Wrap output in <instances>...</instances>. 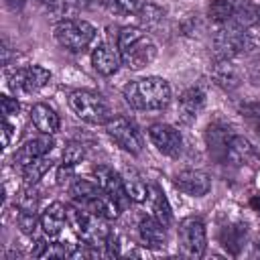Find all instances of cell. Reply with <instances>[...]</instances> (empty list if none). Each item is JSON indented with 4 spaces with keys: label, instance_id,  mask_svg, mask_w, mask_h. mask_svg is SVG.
Returning a JSON list of instances; mask_svg holds the SVG:
<instances>
[{
    "label": "cell",
    "instance_id": "obj_2",
    "mask_svg": "<svg viewBox=\"0 0 260 260\" xmlns=\"http://www.w3.org/2000/svg\"><path fill=\"white\" fill-rule=\"evenodd\" d=\"M116 49L122 57V65L132 71L148 67L158 55L154 41L138 26H122L116 35Z\"/></svg>",
    "mask_w": 260,
    "mask_h": 260
},
{
    "label": "cell",
    "instance_id": "obj_34",
    "mask_svg": "<svg viewBox=\"0 0 260 260\" xmlns=\"http://www.w3.org/2000/svg\"><path fill=\"white\" fill-rule=\"evenodd\" d=\"M138 14H140V20H142L146 26H154V24L160 22V18H162V10H160L158 6H154V4H144Z\"/></svg>",
    "mask_w": 260,
    "mask_h": 260
},
{
    "label": "cell",
    "instance_id": "obj_6",
    "mask_svg": "<svg viewBox=\"0 0 260 260\" xmlns=\"http://www.w3.org/2000/svg\"><path fill=\"white\" fill-rule=\"evenodd\" d=\"M67 104H69L71 112L79 120H83V122H87L91 126H106L116 116L112 112L108 100L102 93L91 91V89H75V91H71L69 98H67Z\"/></svg>",
    "mask_w": 260,
    "mask_h": 260
},
{
    "label": "cell",
    "instance_id": "obj_12",
    "mask_svg": "<svg viewBox=\"0 0 260 260\" xmlns=\"http://www.w3.org/2000/svg\"><path fill=\"white\" fill-rule=\"evenodd\" d=\"M148 138H150L152 146L169 158H177L183 150V136L173 124H167V122L150 124L148 126Z\"/></svg>",
    "mask_w": 260,
    "mask_h": 260
},
{
    "label": "cell",
    "instance_id": "obj_25",
    "mask_svg": "<svg viewBox=\"0 0 260 260\" xmlns=\"http://www.w3.org/2000/svg\"><path fill=\"white\" fill-rule=\"evenodd\" d=\"M124 187L128 193V199L134 203H146L148 199V185L142 181V177L138 173H134L132 169H128L124 175Z\"/></svg>",
    "mask_w": 260,
    "mask_h": 260
},
{
    "label": "cell",
    "instance_id": "obj_13",
    "mask_svg": "<svg viewBox=\"0 0 260 260\" xmlns=\"http://www.w3.org/2000/svg\"><path fill=\"white\" fill-rule=\"evenodd\" d=\"M93 179H95V183L114 199V201H118V205L124 209V205L130 201L128 199V193H126V187H124V177L114 169V167H110V165H95L93 167Z\"/></svg>",
    "mask_w": 260,
    "mask_h": 260
},
{
    "label": "cell",
    "instance_id": "obj_29",
    "mask_svg": "<svg viewBox=\"0 0 260 260\" xmlns=\"http://www.w3.org/2000/svg\"><path fill=\"white\" fill-rule=\"evenodd\" d=\"M238 112H240V116L248 122V126L260 136V102H258V100L242 102V104L238 106Z\"/></svg>",
    "mask_w": 260,
    "mask_h": 260
},
{
    "label": "cell",
    "instance_id": "obj_3",
    "mask_svg": "<svg viewBox=\"0 0 260 260\" xmlns=\"http://www.w3.org/2000/svg\"><path fill=\"white\" fill-rule=\"evenodd\" d=\"M260 49V41L250 32V28H242L234 22L219 24L213 35V53L221 59H236L242 55L256 53Z\"/></svg>",
    "mask_w": 260,
    "mask_h": 260
},
{
    "label": "cell",
    "instance_id": "obj_36",
    "mask_svg": "<svg viewBox=\"0 0 260 260\" xmlns=\"http://www.w3.org/2000/svg\"><path fill=\"white\" fill-rule=\"evenodd\" d=\"M12 132H14V126L10 124L8 118L2 120V148H8L10 142H12Z\"/></svg>",
    "mask_w": 260,
    "mask_h": 260
},
{
    "label": "cell",
    "instance_id": "obj_31",
    "mask_svg": "<svg viewBox=\"0 0 260 260\" xmlns=\"http://www.w3.org/2000/svg\"><path fill=\"white\" fill-rule=\"evenodd\" d=\"M108 6L118 14H138L144 0H106Z\"/></svg>",
    "mask_w": 260,
    "mask_h": 260
},
{
    "label": "cell",
    "instance_id": "obj_24",
    "mask_svg": "<svg viewBox=\"0 0 260 260\" xmlns=\"http://www.w3.org/2000/svg\"><path fill=\"white\" fill-rule=\"evenodd\" d=\"M146 203H148V209H150L152 217H156L167 228L173 223V209L169 205V199H167L165 191L158 185H148V199H146Z\"/></svg>",
    "mask_w": 260,
    "mask_h": 260
},
{
    "label": "cell",
    "instance_id": "obj_27",
    "mask_svg": "<svg viewBox=\"0 0 260 260\" xmlns=\"http://www.w3.org/2000/svg\"><path fill=\"white\" fill-rule=\"evenodd\" d=\"M53 158L47 154V156H41V158H37V160H32L30 165H26L24 169H20V173H22V179H24V183L26 185H35V183H39L51 169H53Z\"/></svg>",
    "mask_w": 260,
    "mask_h": 260
},
{
    "label": "cell",
    "instance_id": "obj_20",
    "mask_svg": "<svg viewBox=\"0 0 260 260\" xmlns=\"http://www.w3.org/2000/svg\"><path fill=\"white\" fill-rule=\"evenodd\" d=\"M67 223V207L61 201L49 203L41 213V230L49 240H57Z\"/></svg>",
    "mask_w": 260,
    "mask_h": 260
},
{
    "label": "cell",
    "instance_id": "obj_26",
    "mask_svg": "<svg viewBox=\"0 0 260 260\" xmlns=\"http://www.w3.org/2000/svg\"><path fill=\"white\" fill-rule=\"evenodd\" d=\"M234 24L242 26V28H252L258 24V4L250 2V0H240L232 18Z\"/></svg>",
    "mask_w": 260,
    "mask_h": 260
},
{
    "label": "cell",
    "instance_id": "obj_16",
    "mask_svg": "<svg viewBox=\"0 0 260 260\" xmlns=\"http://www.w3.org/2000/svg\"><path fill=\"white\" fill-rule=\"evenodd\" d=\"M205 108V89L199 85L187 87L181 91L177 102V116L183 124H191L199 118V114Z\"/></svg>",
    "mask_w": 260,
    "mask_h": 260
},
{
    "label": "cell",
    "instance_id": "obj_39",
    "mask_svg": "<svg viewBox=\"0 0 260 260\" xmlns=\"http://www.w3.org/2000/svg\"><path fill=\"white\" fill-rule=\"evenodd\" d=\"M39 2H43V4H47V6H53V8H57V6H67L65 0H39Z\"/></svg>",
    "mask_w": 260,
    "mask_h": 260
},
{
    "label": "cell",
    "instance_id": "obj_38",
    "mask_svg": "<svg viewBox=\"0 0 260 260\" xmlns=\"http://www.w3.org/2000/svg\"><path fill=\"white\" fill-rule=\"evenodd\" d=\"M24 2H26V0H6V6H8L10 10H20V8L24 6Z\"/></svg>",
    "mask_w": 260,
    "mask_h": 260
},
{
    "label": "cell",
    "instance_id": "obj_40",
    "mask_svg": "<svg viewBox=\"0 0 260 260\" xmlns=\"http://www.w3.org/2000/svg\"><path fill=\"white\" fill-rule=\"evenodd\" d=\"M258 26H260V4H258Z\"/></svg>",
    "mask_w": 260,
    "mask_h": 260
},
{
    "label": "cell",
    "instance_id": "obj_19",
    "mask_svg": "<svg viewBox=\"0 0 260 260\" xmlns=\"http://www.w3.org/2000/svg\"><path fill=\"white\" fill-rule=\"evenodd\" d=\"M219 244L223 246V250L232 256H238L242 252V248L248 242V223L246 221H228L219 228Z\"/></svg>",
    "mask_w": 260,
    "mask_h": 260
},
{
    "label": "cell",
    "instance_id": "obj_22",
    "mask_svg": "<svg viewBox=\"0 0 260 260\" xmlns=\"http://www.w3.org/2000/svg\"><path fill=\"white\" fill-rule=\"evenodd\" d=\"M211 77L225 91H232V89L240 87V83H242V73H240V67L234 63V59L215 57V61L211 65Z\"/></svg>",
    "mask_w": 260,
    "mask_h": 260
},
{
    "label": "cell",
    "instance_id": "obj_11",
    "mask_svg": "<svg viewBox=\"0 0 260 260\" xmlns=\"http://www.w3.org/2000/svg\"><path fill=\"white\" fill-rule=\"evenodd\" d=\"M223 165L256 169V167L260 165V150H258V148L252 144V140L246 138L244 134L232 132L230 138H228V148H225Z\"/></svg>",
    "mask_w": 260,
    "mask_h": 260
},
{
    "label": "cell",
    "instance_id": "obj_18",
    "mask_svg": "<svg viewBox=\"0 0 260 260\" xmlns=\"http://www.w3.org/2000/svg\"><path fill=\"white\" fill-rule=\"evenodd\" d=\"M232 132H234L232 126L225 124V122H221V120H213L205 128V146H207V152L219 165H223L225 148H228V138H230Z\"/></svg>",
    "mask_w": 260,
    "mask_h": 260
},
{
    "label": "cell",
    "instance_id": "obj_10",
    "mask_svg": "<svg viewBox=\"0 0 260 260\" xmlns=\"http://www.w3.org/2000/svg\"><path fill=\"white\" fill-rule=\"evenodd\" d=\"M51 81V71L43 65H26V67H18L10 73L8 77V87L14 93H22V95H30L41 91L47 83Z\"/></svg>",
    "mask_w": 260,
    "mask_h": 260
},
{
    "label": "cell",
    "instance_id": "obj_30",
    "mask_svg": "<svg viewBox=\"0 0 260 260\" xmlns=\"http://www.w3.org/2000/svg\"><path fill=\"white\" fill-rule=\"evenodd\" d=\"M16 225H18V230L24 236H30L32 238L37 234V230L41 228V217H37L35 211H22V209H18V213H16Z\"/></svg>",
    "mask_w": 260,
    "mask_h": 260
},
{
    "label": "cell",
    "instance_id": "obj_15",
    "mask_svg": "<svg viewBox=\"0 0 260 260\" xmlns=\"http://www.w3.org/2000/svg\"><path fill=\"white\" fill-rule=\"evenodd\" d=\"M173 183L189 197H203L211 191V177L201 169H183L173 177Z\"/></svg>",
    "mask_w": 260,
    "mask_h": 260
},
{
    "label": "cell",
    "instance_id": "obj_8",
    "mask_svg": "<svg viewBox=\"0 0 260 260\" xmlns=\"http://www.w3.org/2000/svg\"><path fill=\"white\" fill-rule=\"evenodd\" d=\"M181 252L189 258H201L207 250V230L199 215H189L179 221L177 228Z\"/></svg>",
    "mask_w": 260,
    "mask_h": 260
},
{
    "label": "cell",
    "instance_id": "obj_23",
    "mask_svg": "<svg viewBox=\"0 0 260 260\" xmlns=\"http://www.w3.org/2000/svg\"><path fill=\"white\" fill-rule=\"evenodd\" d=\"M28 116H30L32 126H35L41 134L53 136V134H57L59 128H61V118H59V114H57L49 104H43V102L35 104V106L30 108Z\"/></svg>",
    "mask_w": 260,
    "mask_h": 260
},
{
    "label": "cell",
    "instance_id": "obj_32",
    "mask_svg": "<svg viewBox=\"0 0 260 260\" xmlns=\"http://www.w3.org/2000/svg\"><path fill=\"white\" fill-rule=\"evenodd\" d=\"M83 158H85V148H83V144H79V142H69V144L63 148V162H65V165L77 167Z\"/></svg>",
    "mask_w": 260,
    "mask_h": 260
},
{
    "label": "cell",
    "instance_id": "obj_1",
    "mask_svg": "<svg viewBox=\"0 0 260 260\" xmlns=\"http://www.w3.org/2000/svg\"><path fill=\"white\" fill-rule=\"evenodd\" d=\"M122 98L134 110L154 112V110H165L171 104L173 91L167 79L150 75L128 81L122 87Z\"/></svg>",
    "mask_w": 260,
    "mask_h": 260
},
{
    "label": "cell",
    "instance_id": "obj_37",
    "mask_svg": "<svg viewBox=\"0 0 260 260\" xmlns=\"http://www.w3.org/2000/svg\"><path fill=\"white\" fill-rule=\"evenodd\" d=\"M73 169H75V167L61 162V167L57 169V183H61V185H63L65 181H69V179L73 177Z\"/></svg>",
    "mask_w": 260,
    "mask_h": 260
},
{
    "label": "cell",
    "instance_id": "obj_21",
    "mask_svg": "<svg viewBox=\"0 0 260 260\" xmlns=\"http://www.w3.org/2000/svg\"><path fill=\"white\" fill-rule=\"evenodd\" d=\"M91 65L93 69L104 75V77H112L118 73L120 65H122V57L118 53V49H114L112 45H98L93 51H91Z\"/></svg>",
    "mask_w": 260,
    "mask_h": 260
},
{
    "label": "cell",
    "instance_id": "obj_35",
    "mask_svg": "<svg viewBox=\"0 0 260 260\" xmlns=\"http://www.w3.org/2000/svg\"><path fill=\"white\" fill-rule=\"evenodd\" d=\"M0 102H2V114H4V118H10V116H16V114H18L20 104H18L16 98L4 93V95L0 98Z\"/></svg>",
    "mask_w": 260,
    "mask_h": 260
},
{
    "label": "cell",
    "instance_id": "obj_14",
    "mask_svg": "<svg viewBox=\"0 0 260 260\" xmlns=\"http://www.w3.org/2000/svg\"><path fill=\"white\" fill-rule=\"evenodd\" d=\"M55 142H53V136L49 134H41V136H35V138H28L24 140L12 154V165L18 167V169H24L26 165H30L32 160L41 158V156H47L51 150H53Z\"/></svg>",
    "mask_w": 260,
    "mask_h": 260
},
{
    "label": "cell",
    "instance_id": "obj_17",
    "mask_svg": "<svg viewBox=\"0 0 260 260\" xmlns=\"http://www.w3.org/2000/svg\"><path fill=\"white\" fill-rule=\"evenodd\" d=\"M136 234H138L140 246L150 248V250H160V248H165L167 242H169L167 225L160 223V221H158L156 217H152V215H144V217L138 219Z\"/></svg>",
    "mask_w": 260,
    "mask_h": 260
},
{
    "label": "cell",
    "instance_id": "obj_7",
    "mask_svg": "<svg viewBox=\"0 0 260 260\" xmlns=\"http://www.w3.org/2000/svg\"><path fill=\"white\" fill-rule=\"evenodd\" d=\"M95 35H98L95 26L83 18H61L55 24L57 43L71 53H79V51L87 49L93 43Z\"/></svg>",
    "mask_w": 260,
    "mask_h": 260
},
{
    "label": "cell",
    "instance_id": "obj_5",
    "mask_svg": "<svg viewBox=\"0 0 260 260\" xmlns=\"http://www.w3.org/2000/svg\"><path fill=\"white\" fill-rule=\"evenodd\" d=\"M108 221L110 219H106L98 213H91L75 203L71 207H67V223L71 225V230L79 238V242H83V244H89L95 248L106 246V242L112 236Z\"/></svg>",
    "mask_w": 260,
    "mask_h": 260
},
{
    "label": "cell",
    "instance_id": "obj_28",
    "mask_svg": "<svg viewBox=\"0 0 260 260\" xmlns=\"http://www.w3.org/2000/svg\"><path fill=\"white\" fill-rule=\"evenodd\" d=\"M238 2H240V0H211L209 6H207V14H209V18H211L213 22H217V24L232 22Z\"/></svg>",
    "mask_w": 260,
    "mask_h": 260
},
{
    "label": "cell",
    "instance_id": "obj_33",
    "mask_svg": "<svg viewBox=\"0 0 260 260\" xmlns=\"http://www.w3.org/2000/svg\"><path fill=\"white\" fill-rule=\"evenodd\" d=\"M35 185H26V189L20 193L18 197V209L22 211H35L37 213V207H39V193L32 189Z\"/></svg>",
    "mask_w": 260,
    "mask_h": 260
},
{
    "label": "cell",
    "instance_id": "obj_9",
    "mask_svg": "<svg viewBox=\"0 0 260 260\" xmlns=\"http://www.w3.org/2000/svg\"><path fill=\"white\" fill-rule=\"evenodd\" d=\"M106 132L108 136L126 152L138 156L142 154V148H144V140H142V134L140 130L136 128V124L126 118V116H114L106 126Z\"/></svg>",
    "mask_w": 260,
    "mask_h": 260
},
{
    "label": "cell",
    "instance_id": "obj_4",
    "mask_svg": "<svg viewBox=\"0 0 260 260\" xmlns=\"http://www.w3.org/2000/svg\"><path fill=\"white\" fill-rule=\"evenodd\" d=\"M69 193H71L75 205H79L91 213H98L110 221L116 219L122 211L118 201H114L98 183H91L87 179H73Z\"/></svg>",
    "mask_w": 260,
    "mask_h": 260
}]
</instances>
